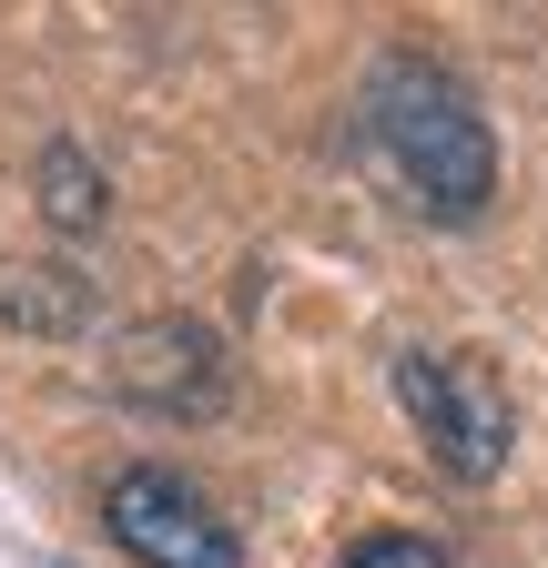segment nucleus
I'll return each mask as SVG.
<instances>
[{"mask_svg":"<svg viewBox=\"0 0 548 568\" xmlns=\"http://www.w3.org/2000/svg\"><path fill=\"white\" fill-rule=\"evenodd\" d=\"M356 132L376 173L406 193V213H427V224H477L498 193V132L477 112V92L457 82L447 61L427 51H386L356 92Z\"/></svg>","mask_w":548,"mask_h":568,"instance_id":"nucleus-1","label":"nucleus"},{"mask_svg":"<svg viewBox=\"0 0 548 568\" xmlns=\"http://www.w3.org/2000/svg\"><path fill=\"white\" fill-rule=\"evenodd\" d=\"M386 386L406 406V426L427 437V457L457 487H488L518 447V396L477 345H396L386 355Z\"/></svg>","mask_w":548,"mask_h":568,"instance_id":"nucleus-2","label":"nucleus"},{"mask_svg":"<svg viewBox=\"0 0 548 568\" xmlns=\"http://www.w3.org/2000/svg\"><path fill=\"white\" fill-rule=\"evenodd\" d=\"M102 528L122 558H143V568H244V538L224 518V497L163 467V457H132L102 477Z\"/></svg>","mask_w":548,"mask_h":568,"instance_id":"nucleus-3","label":"nucleus"},{"mask_svg":"<svg viewBox=\"0 0 548 568\" xmlns=\"http://www.w3.org/2000/svg\"><path fill=\"white\" fill-rule=\"evenodd\" d=\"M102 386L132 416H214L234 396V355H224V335L203 325V315H143V325L112 335Z\"/></svg>","mask_w":548,"mask_h":568,"instance_id":"nucleus-4","label":"nucleus"},{"mask_svg":"<svg viewBox=\"0 0 548 568\" xmlns=\"http://www.w3.org/2000/svg\"><path fill=\"white\" fill-rule=\"evenodd\" d=\"M31 183H41V224L51 234H92L102 213H112V183H102V163L82 153V142H41Z\"/></svg>","mask_w":548,"mask_h":568,"instance_id":"nucleus-5","label":"nucleus"},{"mask_svg":"<svg viewBox=\"0 0 548 568\" xmlns=\"http://www.w3.org/2000/svg\"><path fill=\"white\" fill-rule=\"evenodd\" d=\"M346 568H457L437 538H406V528H376V538H356L346 548Z\"/></svg>","mask_w":548,"mask_h":568,"instance_id":"nucleus-6","label":"nucleus"}]
</instances>
